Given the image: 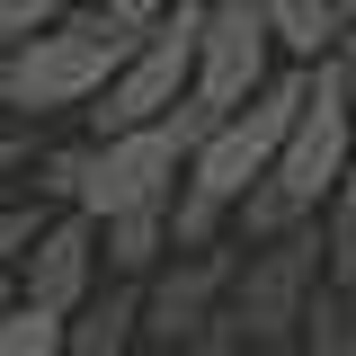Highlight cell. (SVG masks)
Wrapping results in <instances>:
<instances>
[{"label": "cell", "instance_id": "obj_1", "mask_svg": "<svg viewBox=\"0 0 356 356\" xmlns=\"http://www.w3.org/2000/svg\"><path fill=\"white\" fill-rule=\"evenodd\" d=\"M125 54H134V27H116L107 9H72L44 36L0 54V116H72L116 81Z\"/></svg>", "mask_w": 356, "mask_h": 356}, {"label": "cell", "instance_id": "obj_2", "mask_svg": "<svg viewBox=\"0 0 356 356\" xmlns=\"http://www.w3.org/2000/svg\"><path fill=\"white\" fill-rule=\"evenodd\" d=\"M196 27H205V0H170V9L134 36V54L116 63V81L89 98V125L98 134L161 125L178 98H187V81H196Z\"/></svg>", "mask_w": 356, "mask_h": 356}, {"label": "cell", "instance_id": "obj_3", "mask_svg": "<svg viewBox=\"0 0 356 356\" xmlns=\"http://www.w3.org/2000/svg\"><path fill=\"white\" fill-rule=\"evenodd\" d=\"M312 294H321V214H303L294 232L259 241L250 259L232 267V303L222 312H232V330L250 348H294Z\"/></svg>", "mask_w": 356, "mask_h": 356}, {"label": "cell", "instance_id": "obj_4", "mask_svg": "<svg viewBox=\"0 0 356 356\" xmlns=\"http://www.w3.org/2000/svg\"><path fill=\"white\" fill-rule=\"evenodd\" d=\"M178 178H187V143H178L170 116H161V125H125V134L81 143V187H72V205H81L89 222H107V214H125V205H170Z\"/></svg>", "mask_w": 356, "mask_h": 356}, {"label": "cell", "instance_id": "obj_5", "mask_svg": "<svg viewBox=\"0 0 356 356\" xmlns=\"http://www.w3.org/2000/svg\"><path fill=\"white\" fill-rule=\"evenodd\" d=\"M276 187L303 205V214H321L339 187L356 178V143H348V98H339V54H321L303 81V107H294V134H285V152H276Z\"/></svg>", "mask_w": 356, "mask_h": 356}, {"label": "cell", "instance_id": "obj_6", "mask_svg": "<svg viewBox=\"0 0 356 356\" xmlns=\"http://www.w3.org/2000/svg\"><path fill=\"white\" fill-rule=\"evenodd\" d=\"M276 81V36H267L259 0H205V27H196V98H214L222 116L250 107Z\"/></svg>", "mask_w": 356, "mask_h": 356}, {"label": "cell", "instance_id": "obj_7", "mask_svg": "<svg viewBox=\"0 0 356 356\" xmlns=\"http://www.w3.org/2000/svg\"><path fill=\"white\" fill-rule=\"evenodd\" d=\"M89 294H98V222L81 205H63V214H44V232L18 259V303H44V312L72 321Z\"/></svg>", "mask_w": 356, "mask_h": 356}, {"label": "cell", "instance_id": "obj_8", "mask_svg": "<svg viewBox=\"0 0 356 356\" xmlns=\"http://www.w3.org/2000/svg\"><path fill=\"white\" fill-rule=\"evenodd\" d=\"M222 303H232V259L222 250H178L170 267L143 276V330L161 348H187L205 321H222Z\"/></svg>", "mask_w": 356, "mask_h": 356}, {"label": "cell", "instance_id": "obj_9", "mask_svg": "<svg viewBox=\"0 0 356 356\" xmlns=\"http://www.w3.org/2000/svg\"><path fill=\"white\" fill-rule=\"evenodd\" d=\"M134 330H143V276H116L63 321V356H125Z\"/></svg>", "mask_w": 356, "mask_h": 356}, {"label": "cell", "instance_id": "obj_10", "mask_svg": "<svg viewBox=\"0 0 356 356\" xmlns=\"http://www.w3.org/2000/svg\"><path fill=\"white\" fill-rule=\"evenodd\" d=\"M259 18L276 36V54H294V63H321L348 44V0H259Z\"/></svg>", "mask_w": 356, "mask_h": 356}, {"label": "cell", "instance_id": "obj_11", "mask_svg": "<svg viewBox=\"0 0 356 356\" xmlns=\"http://www.w3.org/2000/svg\"><path fill=\"white\" fill-rule=\"evenodd\" d=\"M98 259L116 267V276H152V267L170 259V205H125V214L98 222Z\"/></svg>", "mask_w": 356, "mask_h": 356}, {"label": "cell", "instance_id": "obj_12", "mask_svg": "<svg viewBox=\"0 0 356 356\" xmlns=\"http://www.w3.org/2000/svg\"><path fill=\"white\" fill-rule=\"evenodd\" d=\"M321 285L356 294V178L321 205Z\"/></svg>", "mask_w": 356, "mask_h": 356}, {"label": "cell", "instance_id": "obj_13", "mask_svg": "<svg viewBox=\"0 0 356 356\" xmlns=\"http://www.w3.org/2000/svg\"><path fill=\"white\" fill-rule=\"evenodd\" d=\"M294 348H303V356H356V312H348V294H339V285H321V294L303 303Z\"/></svg>", "mask_w": 356, "mask_h": 356}, {"label": "cell", "instance_id": "obj_14", "mask_svg": "<svg viewBox=\"0 0 356 356\" xmlns=\"http://www.w3.org/2000/svg\"><path fill=\"white\" fill-rule=\"evenodd\" d=\"M0 356H63V312L9 303V312H0Z\"/></svg>", "mask_w": 356, "mask_h": 356}, {"label": "cell", "instance_id": "obj_15", "mask_svg": "<svg viewBox=\"0 0 356 356\" xmlns=\"http://www.w3.org/2000/svg\"><path fill=\"white\" fill-rule=\"evenodd\" d=\"M232 222H241L250 241H276V232H294V222H303V205H294V196H285L276 178H259V187H250V196L232 205Z\"/></svg>", "mask_w": 356, "mask_h": 356}, {"label": "cell", "instance_id": "obj_16", "mask_svg": "<svg viewBox=\"0 0 356 356\" xmlns=\"http://www.w3.org/2000/svg\"><path fill=\"white\" fill-rule=\"evenodd\" d=\"M81 0H0V54L9 44H27V36H44L54 18H72Z\"/></svg>", "mask_w": 356, "mask_h": 356}, {"label": "cell", "instance_id": "obj_17", "mask_svg": "<svg viewBox=\"0 0 356 356\" xmlns=\"http://www.w3.org/2000/svg\"><path fill=\"white\" fill-rule=\"evenodd\" d=\"M36 232H44V196H36V205H0V276L27 259V241H36Z\"/></svg>", "mask_w": 356, "mask_h": 356}, {"label": "cell", "instance_id": "obj_18", "mask_svg": "<svg viewBox=\"0 0 356 356\" xmlns=\"http://www.w3.org/2000/svg\"><path fill=\"white\" fill-rule=\"evenodd\" d=\"M72 187H81V152H44L36 161V196L44 205H72Z\"/></svg>", "mask_w": 356, "mask_h": 356}, {"label": "cell", "instance_id": "obj_19", "mask_svg": "<svg viewBox=\"0 0 356 356\" xmlns=\"http://www.w3.org/2000/svg\"><path fill=\"white\" fill-rule=\"evenodd\" d=\"M170 356H250V339H241V330H232V312H222V321H205V330H196L187 348H170Z\"/></svg>", "mask_w": 356, "mask_h": 356}, {"label": "cell", "instance_id": "obj_20", "mask_svg": "<svg viewBox=\"0 0 356 356\" xmlns=\"http://www.w3.org/2000/svg\"><path fill=\"white\" fill-rule=\"evenodd\" d=\"M98 9H107V18H116V27H134V36H143V27H152V18H161V9H170V0H98Z\"/></svg>", "mask_w": 356, "mask_h": 356}, {"label": "cell", "instance_id": "obj_21", "mask_svg": "<svg viewBox=\"0 0 356 356\" xmlns=\"http://www.w3.org/2000/svg\"><path fill=\"white\" fill-rule=\"evenodd\" d=\"M339 98H348V143H356V27H348V44H339Z\"/></svg>", "mask_w": 356, "mask_h": 356}, {"label": "cell", "instance_id": "obj_22", "mask_svg": "<svg viewBox=\"0 0 356 356\" xmlns=\"http://www.w3.org/2000/svg\"><path fill=\"white\" fill-rule=\"evenodd\" d=\"M27 161H36V143H27V134H9V125H0V178H9V170H27Z\"/></svg>", "mask_w": 356, "mask_h": 356}, {"label": "cell", "instance_id": "obj_23", "mask_svg": "<svg viewBox=\"0 0 356 356\" xmlns=\"http://www.w3.org/2000/svg\"><path fill=\"white\" fill-rule=\"evenodd\" d=\"M250 356H303V348H250Z\"/></svg>", "mask_w": 356, "mask_h": 356}, {"label": "cell", "instance_id": "obj_24", "mask_svg": "<svg viewBox=\"0 0 356 356\" xmlns=\"http://www.w3.org/2000/svg\"><path fill=\"white\" fill-rule=\"evenodd\" d=\"M0 312H9V294H0Z\"/></svg>", "mask_w": 356, "mask_h": 356}, {"label": "cell", "instance_id": "obj_25", "mask_svg": "<svg viewBox=\"0 0 356 356\" xmlns=\"http://www.w3.org/2000/svg\"><path fill=\"white\" fill-rule=\"evenodd\" d=\"M348 312H356V294H348Z\"/></svg>", "mask_w": 356, "mask_h": 356}, {"label": "cell", "instance_id": "obj_26", "mask_svg": "<svg viewBox=\"0 0 356 356\" xmlns=\"http://www.w3.org/2000/svg\"><path fill=\"white\" fill-rule=\"evenodd\" d=\"M0 125H9V116H0Z\"/></svg>", "mask_w": 356, "mask_h": 356}]
</instances>
